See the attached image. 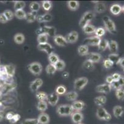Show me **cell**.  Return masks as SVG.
I'll list each match as a JSON object with an SVG mask.
<instances>
[{
	"label": "cell",
	"mask_w": 124,
	"mask_h": 124,
	"mask_svg": "<svg viewBox=\"0 0 124 124\" xmlns=\"http://www.w3.org/2000/svg\"><path fill=\"white\" fill-rule=\"evenodd\" d=\"M43 81L40 78H37L33 81H32L30 85V90L32 92H36L39 89L40 87L43 85Z\"/></svg>",
	"instance_id": "cell-10"
},
{
	"label": "cell",
	"mask_w": 124,
	"mask_h": 124,
	"mask_svg": "<svg viewBox=\"0 0 124 124\" xmlns=\"http://www.w3.org/2000/svg\"><path fill=\"white\" fill-rule=\"evenodd\" d=\"M59 99V95L56 94V93H53L48 95L47 101L49 105H51V106H54L57 104Z\"/></svg>",
	"instance_id": "cell-12"
},
{
	"label": "cell",
	"mask_w": 124,
	"mask_h": 124,
	"mask_svg": "<svg viewBox=\"0 0 124 124\" xmlns=\"http://www.w3.org/2000/svg\"><path fill=\"white\" fill-rule=\"evenodd\" d=\"M82 124V123H79V124Z\"/></svg>",
	"instance_id": "cell-63"
},
{
	"label": "cell",
	"mask_w": 124,
	"mask_h": 124,
	"mask_svg": "<svg viewBox=\"0 0 124 124\" xmlns=\"http://www.w3.org/2000/svg\"><path fill=\"white\" fill-rule=\"evenodd\" d=\"M42 29L43 33H46L48 35V36L54 37L56 36V30L54 27L51 26H43V27H41Z\"/></svg>",
	"instance_id": "cell-17"
},
{
	"label": "cell",
	"mask_w": 124,
	"mask_h": 124,
	"mask_svg": "<svg viewBox=\"0 0 124 124\" xmlns=\"http://www.w3.org/2000/svg\"><path fill=\"white\" fill-rule=\"evenodd\" d=\"M37 119L40 124H48L49 122V115L45 112L40 114Z\"/></svg>",
	"instance_id": "cell-19"
},
{
	"label": "cell",
	"mask_w": 124,
	"mask_h": 124,
	"mask_svg": "<svg viewBox=\"0 0 124 124\" xmlns=\"http://www.w3.org/2000/svg\"><path fill=\"white\" fill-rule=\"evenodd\" d=\"M74 112L72 105L69 104H62L57 108V113L60 116H68Z\"/></svg>",
	"instance_id": "cell-1"
},
{
	"label": "cell",
	"mask_w": 124,
	"mask_h": 124,
	"mask_svg": "<svg viewBox=\"0 0 124 124\" xmlns=\"http://www.w3.org/2000/svg\"><path fill=\"white\" fill-rule=\"evenodd\" d=\"M25 7V3L23 1H17L14 3V10L15 11L17 10H23Z\"/></svg>",
	"instance_id": "cell-40"
},
{
	"label": "cell",
	"mask_w": 124,
	"mask_h": 124,
	"mask_svg": "<svg viewBox=\"0 0 124 124\" xmlns=\"http://www.w3.org/2000/svg\"><path fill=\"white\" fill-rule=\"evenodd\" d=\"M55 93L59 95H64L67 93V89H66V86L64 85H59L57 86L56 89V92Z\"/></svg>",
	"instance_id": "cell-39"
},
{
	"label": "cell",
	"mask_w": 124,
	"mask_h": 124,
	"mask_svg": "<svg viewBox=\"0 0 124 124\" xmlns=\"http://www.w3.org/2000/svg\"><path fill=\"white\" fill-rule=\"evenodd\" d=\"M102 20H103L104 24V26H105L107 30L111 34H116L117 32V30H116V25H115V23L114 22L113 20L110 19L107 16L104 17Z\"/></svg>",
	"instance_id": "cell-3"
},
{
	"label": "cell",
	"mask_w": 124,
	"mask_h": 124,
	"mask_svg": "<svg viewBox=\"0 0 124 124\" xmlns=\"http://www.w3.org/2000/svg\"><path fill=\"white\" fill-rule=\"evenodd\" d=\"M69 9L72 11H75L79 8V3L77 1H69L67 2Z\"/></svg>",
	"instance_id": "cell-31"
},
{
	"label": "cell",
	"mask_w": 124,
	"mask_h": 124,
	"mask_svg": "<svg viewBox=\"0 0 124 124\" xmlns=\"http://www.w3.org/2000/svg\"><path fill=\"white\" fill-rule=\"evenodd\" d=\"M54 65L57 71H63L64 68H66V63L62 60H59Z\"/></svg>",
	"instance_id": "cell-42"
},
{
	"label": "cell",
	"mask_w": 124,
	"mask_h": 124,
	"mask_svg": "<svg viewBox=\"0 0 124 124\" xmlns=\"http://www.w3.org/2000/svg\"><path fill=\"white\" fill-rule=\"evenodd\" d=\"M78 53L80 56H86L88 53V46L86 45H81L78 48Z\"/></svg>",
	"instance_id": "cell-27"
},
{
	"label": "cell",
	"mask_w": 124,
	"mask_h": 124,
	"mask_svg": "<svg viewBox=\"0 0 124 124\" xmlns=\"http://www.w3.org/2000/svg\"><path fill=\"white\" fill-rule=\"evenodd\" d=\"M3 13H4V14L5 15L6 18H7L8 20H11L14 18V12H12V11H11V10H6V11H4V12H3Z\"/></svg>",
	"instance_id": "cell-47"
},
{
	"label": "cell",
	"mask_w": 124,
	"mask_h": 124,
	"mask_svg": "<svg viewBox=\"0 0 124 124\" xmlns=\"http://www.w3.org/2000/svg\"><path fill=\"white\" fill-rule=\"evenodd\" d=\"M59 60L60 59H59V56L55 53H52L51 54L48 55V60L51 64L55 65Z\"/></svg>",
	"instance_id": "cell-33"
},
{
	"label": "cell",
	"mask_w": 124,
	"mask_h": 124,
	"mask_svg": "<svg viewBox=\"0 0 124 124\" xmlns=\"http://www.w3.org/2000/svg\"><path fill=\"white\" fill-rule=\"evenodd\" d=\"M96 117L100 120L109 121L111 119V115L108 113L105 108L103 107H98L96 111Z\"/></svg>",
	"instance_id": "cell-4"
},
{
	"label": "cell",
	"mask_w": 124,
	"mask_h": 124,
	"mask_svg": "<svg viewBox=\"0 0 124 124\" xmlns=\"http://www.w3.org/2000/svg\"><path fill=\"white\" fill-rule=\"evenodd\" d=\"M36 20L38 21L39 23H42V22H44L43 20V15H38L37 17V19Z\"/></svg>",
	"instance_id": "cell-57"
},
{
	"label": "cell",
	"mask_w": 124,
	"mask_h": 124,
	"mask_svg": "<svg viewBox=\"0 0 124 124\" xmlns=\"http://www.w3.org/2000/svg\"><path fill=\"white\" fill-rule=\"evenodd\" d=\"M8 20L7 18H6L5 15L4 13H1L0 14V22L1 23H6Z\"/></svg>",
	"instance_id": "cell-52"
},
{
	"label": "cell",
	"mask_w": 124,
	"mask_h": 124,
	"mask_svg": "<svg viewBox=\"0 0 124 124\" xmlns=\"http://www.w3.org/2000/svg\"><path fill=\"white\" fill-rule=\"evenodd\" d=\"M71 119L74 123L75 124H79L83 119V115L80 112H73L71 115Z\"/></svg>",
	"instance_id": "cell-15"
},
{
	"label": "cell",
	"mask_w": 124,
	"mask_h": 124,
	"mask_svg": "<svg viewBox=\"0 0 124 124\" xmlns=\"http://www.w3.org/2000/svg\"><path fill=\"white\" fill-rule=\"evenodd\" d=\"M52 6H53V4H52L51 1H42V7L45 11H48L51 10L52 8Z\"/></svg>",
	"instance_id": "cell-45"
},
{
	"label": "cell",
	"mask_w": 124,
	"mask_h": 124,
	"mask_svg": "<svg viewBox=\"0 0 124 124\" xmlns=\"http://www.w3.org/2000/svg\"><path fill=\"white\" fill-rule=\"evenodd\" d=\"M120 58L119 57V55L117 53H110L108 57V59L112 61L114 64V63H116L117 65L119 64Z\"/></svg>",
	"instance_id": "cell-34"
},
{
	"label": "cell",
	"mask_w": 124,
	"mask_h": 124,
	"mask_svg": "<svg viewBox=\"0 0 124 124\" xmlns=\"http://www.w3.org/2000/svg\"><path fill=\"white\" fill-rule=\"evenodd\" d=\"M106 10V6L102 2H98L94 6V11L98 13H102Z\"/></svg>",
	"instance_id": "cell-21"
},
{
	"label": "cell",
	"mask_w": 124,
	"mask_h": 124,
	"mask_svg": "<svg viewBox=\"0 0 124 124\" xmlns=\"http://www.w3.org/2000/svg\"><path fill=\"white\" fill-rule=\"evenodd\" d=\"M43 20L44 22H48L51 21L53 19V16L49 13H45V14L43 15Z\"/></svg>",
	"instance_id": "cell-50"
},
{
	"label": "cell",
	"mask_w": 124,
	"mask_h": 124,
	"mask_svg": "<svg viewBox=\"0 0 124 124\" xmlns=\"http://www.w3.org/2000/svg\"><path fill=\"white\" fill-rule=\"evenodd\" d=\"M108 48L111 53H117L119 49V45L116 41L111 40L109 41L108 43Z\"/></svg>",
	"instance_id": "cell-18"
},
{
	"label": "cell",
	"mask_w": 124,
	"mask_h": 124,
	"mask_svg": "<svg viewBox=\"0 0 124 124\" xmlns=\"http://www.w3.org/2000/svg\"><path fill=\"white\" fill-rule=\"evenodd\" d=\"M101 40V38L100 37H97V36H94L91 37H88V38H85L83 41L84 42V45H91V46H98L100 44V42Z\"/></svg>",
	"instance_id": "cell-7"
},
{
	"label": "cell",
	"mask_w": 124,
	"mask_h": 124,
	"mask_svg": "<svg viewBox=\"0 0 124 124\" xmlns=\"http://www.w3.org/2000/svg\"><path fill=\"white\" fill-rule=\"evenodd\" d=\"M40 3H38V2H31V3L29 5V8H30V10H31V12H38L40 9Z\"/></svg>",
	"instance_id": "cell-36"
},
{
	"label": "cell",
	"mask_w": 124,
	"mask_h": 124,
	"mask_svg": "<svg viewBox=\"0 0 124 124\" xmlns=\"http://www.w3.org/2000/svg\"><path fill=\"white\" fill-rule=\"evenodd\" d=\"M96 29V28L93 25L88 24H87L86 26H85L82 29H83V31L84 32V33H85V34H91L94 33Z\"/></svg>",
	"instance_id": "cell-29"
},
{
	"label": "cell",
	"mask_w": 124,
	"mask_h": 124,
	"mask_svg": "<svg viewBox=\"0 0 124 124\" xmlns=\"http://www.w3.org/2000/svg\"><path fill=\"white\" fill-rule=\"evenodd\" d=\"M37 16H38V14H37V12H28V13H26L25 19L29 23H31V22H34L35 20L37 19Z\"/></svg>",
	"instance_id": "cell-23"
},
{
	"label": "cell",
	"mask_w": 124,
	"mask_h": 124,
	"mask_svg": "<svg viewBox=\"0 0 124 124\" xmlns=\"http://www.w3.org/2000/svg\"><path fill=\"white\" fill-rule=\"evenodd\" d=\"M72 107L74 111H76L77 112H80L84 109L85 106V104L84 102L82 101H75L72 104Z\"/></svg>",
	"instance_id": "cell-16"
},
{
	"label": "cell",
	"mask_w": 124,
	"mask_h": 124,
	"mask_svg": "<svg viewBox=\"0 0 124 124\" xmlns=\"http://www.w3.org/2000/svg\"><path fill=\"white\" fill-rule=\"evenodd\" d=\"M124 113V109L120 105H116L113 109L114 115L116 118H119L121 117Z\"/></svg>",
	"instance_id": "cell-22"
},
{
	"label": "cell",
	"mask_w": 124,
	"mask_h": 124,
	"mask_svg": "<svg viewBox=\"0 0 124 124\" xmlns=\"http://www.w3.org/2000/svg\"><path fill=\"white\" fill-rule=\"evenodd\" d=\"M29 70L34 75H39L41 73L43 67L40 63L38 62H33L28 66Z\"/></svg>",
	"instance_id": "cell-5"
},
{
	"label": "cell",
	"mask_w": 124,
	"mask_h": 124,
	"mask_svg": "<svg viewBox=\"0 0 124 124\" xmlns=\"http://www.w3.org/2000/svg\"><path fill=\"white\" fill-rule=\"evenodd\" d=\"M48 37H49V36L46 33H41V34L38 35L37 41H38V44H45V43L48 42Z\"/></svg>",
	"instance_id": "cell-26"
},
{
	"label": "cell",
	"mask_w": 124,
	"mask_h": 124,
	"mask_svg": "<svg viewBox=\"0 0 124 124\" xmlns=\"http://www.w3.org/2000/svg\"><path fill=\"white\" fill-rule=\"evenodd\" d=\"M88 79L85 77L77 78L74 81V88L77 90H82L86 86V85L88 84Z\"/></svg>",
	"instance_id": "cell-6"
},
{
	"label": "cell",
	"mask_w": 124,
	"mask_h": 124,
	"mask_svg": "<svg viewBox=\"0 0 124 124\" xmlns=\"http://www.w3.org/2000/svg\"><path fill=\"white\" fill-rule=\"evenodd\" d=\"M57 71L56 70V68L55 67L54 65L51 64L49 63V65H48L46 68V71L47 74L49 75H53L56 73V71Z\"/></svg>",
	"instance_id": "cell-41"
},
{
	"label": "cell",
	"mask_w": 124,
	"mask_h": 124,
	"mask_svg": "<svg viewBox=\"0 0 124 124\" xmlns=\"http://www.w3.org/2000/svg\"><path fill=\"white\" fill-rule=\"evenodd\" d=\"M119 65H120V67H122L123 69L124 68V58H120L119 60Z\"/></svg>",
	"instance_id": "cell-59"
},
{
	"label": "cell",
	"mask_w": 124,
	"mask_h": 124,
	"mask_svg": "<svg viewBox=\"0 0 124 124\" xmlns=\"http://www.w3.org/2000/svg\"><path fill=\"white\" fill-rule=\"evenodd\" d=\"M94 13L92 11H87L84 14L80 20L79 22V26L83 29V27L87 24H90V22L91 20H93L94 19Z\"/></svg>",
	"instance_id": "cell-2"
},
{
	"label": "cell",
	"mask_w": 124,
	"mask_h": 124,
	"mask_svg": "<svg viewBox=\"0 0 124 124\" xmlns=\"http://www.w3.org/2000/svg\"><path fill=\"white\" fill-rule=\"evenodd\" d=\"M86 60H90V61H91L92 63H98L101 61V58H102V56L101 55V54L98 53H94V52H92V53H88L86 55Z\"/></svg>",
	"instance_id": "cell-9"
},
{
	"label": "cell",
	"mask_w": 124,
	"mask_h": 124,
	"mask_svg": "<svg viewBox=\"0 0 124 124\" xmlns=\"http://www.w3.org/2000/svg\"><path fill=\"white\" fill-rule=\"evenodd\" d=\"M111 76H112V78H113L114 81H118L120 77H121V75L120 74L117 73H115L112 74Z\"/></svg>",
	"instance_id": "cell-53"
},
{
	"label": "cell",
	"mask_w": 124,
	"mask_h": 124,
	"mask_svg": "<svg viewBox=\"0 0 124 124\" xmlns=\"http://www.w3.org/2000/svg\"><path fill=\"white\" fill-rule=\"evenodd\" d=\"M110 11L111 13L114 15H118L122 11V6L118 4H114L111 6L110 8Z\"/></svg>",
	"instance_id": "cell-25"
},
{
	"label": "cell",
	"mask_w": 124,
	"mask_h": 124,
	"mask_svg": "<svg viewBox=\"0 0 124 124\" xmlns=\"http://www.w3.org/2000/svg\"><path fill=\"white\" fill-rule=\"evenodd\" d=\"M19 118H20V116H19V115H18V114L14 115V117H13V118H12V119L11 120H14V121H15V122H16L19 120Z\"/></svg>",
	"instance_id": "cell-60"
},
{
	"label": "cell",
	"mask_w": 124,
	"mask_h": 124,
	"mask_svg": "<svg viewBox=\"0 0 124 124\" xmlns=\"http://www.w3.org/2000/svg\"><path fill=\"white\" fill-rule=\"evenodd\" d=\"M14 40L17 44H22L25 41V36L21 33H18L14 36Z\"/></svg>",
	"instance_id": "cell-30"
},
{
	"label": "cell",
	"mask_w": 124,
	"mask_h": 124,
	"mask_svg": "<svg viewBox=\"0 0 124 124\" xmlns=\"http://www.w3.org/2000/svg\"><path fill=\"white\" fill-rule=\"evenodd\" d=\"M109 41L106 39H101L100 44L98 45V49L100 51H104L107 48H108Z\"/></svg>",
	"instance_id": "cell-38"
},
{
	"label": "cell",
	"mask_w": 124,
	"mask_h": 124,
	"mask_svg": "<svg viewBox=\"0 0 124 124\" xmlns=\"http://www.w3.org/2000/svg\"><path fill=\"white\" fill-rule=\"evenodd\" d=\"M106 81L107 84H108V85H111V84L114 82V79L113 78H112V76H111V75H109V76H107V78H106Z\"/></svg>",
	"instance_id": "cell-54"
},
{
	"label": "cell",
	"mask_w": 124,
	"mask_h": 124,
	"mask_svg": "<svg viewBox=\"0 0 124 124\" xmlns=\"http://www.w3.org/2000/svg\"></svg>",
	"instance_id": "cell-64"
},
{
	"label": "cell",
	"mask_w": 124,
	"mask_h": 124,
	"mask_svg": "<svg viewBox=\"0 0 124 124\" xmlns=\"http://www.w3.org/2000/svg\"><path fill=\"white\" fill-rule=\"evenodd\" d=\"M83 67L85 69H86L88 71H92L94 69V63H92L91 61H90L88 60H86L83 62Z\"/></svg>",
	"instance_id": "cell-35"
},
{
	"label": "cell",
	"mask_w": 124,
	"mask_h": 124,
	"mask_svg": "<svg viewBox=\"0 0 124 124\" xmlns=\"http://www.w3.org/2000/svg\"><path fill=\"white\" fill-rule=\"evenodd\" d=\"M114 65V63L112 61L109 60V59H106L103 62V66L106 69H109V68H112V66Z\"/></svg>",
	"instance_id": "cell-49"
},
{
	"label": "cell",
	"mask_w": 124,
	"mask_h": 124,
	"mask_svg": "<svg viewBox=\"0 0 124 124\" xmlns=\"http://www.w3.org/2000/svg\"><path fill=\"white\" fill-rule=\"evenodd\" d=\"M107 101V99L105 96L101 95V96H98L94 99V102L98 106L102 107L104 104H106Z\"/></svg>",
	"instance_id": "cell-24"
},
{
	"label": "cell",
	"mask_w": 124,
	"mask_h": 124,
	"mask_svg": "<svg viewBox=\"0 0 124 124\" xmlns=\"http://www.w3.org/2000/svg\"><path fill=\"white\" fill-rule=\"evenodd\" d=\"M3 119V116L2 115H0V121Z\"/></svg>",
	"instance_id": "cell-61"
},
{
	"label": "cell",
	"mask_w": 124,
	"mask_h": 124,
	"mask_svg": "<svg viewBox=\"0 0 124 124\" xmlns=\"http://www.w3.org/2000/svg\"><path fill=\"white\" fill-rule=\"evenodd\" d=\"M66 40L70 44H74L77 41L78 38V34L77 31H72L67 35L66 37Z\"/></svg>",
	"instance_id": "cell-14"
},
{
	"label": "cell",
	"mask_w": 124,
	"mask_h": 124,
	"mask_svg": "<svg viewBox=\"0 0 124 124\" xmlns=\"http://www.w3.org/2000/svg\"><path fill=\"white\" fill-rule=\"evenodd\" d=\"M6 72L9 77H13L15 75L16 68L13 65H6L4 66Z\"/></svg>",
	"instance_id": "cell-20"
},
{
	"label": "cell",
	"mask_w": 124,
	"mask_h": 124,
	"mask_svg": "<svg viewBox=\"0 0 124 124\" xmlns=\"http://www.w3.org/2000/svg\"><path fill=\"white\" fill-rule=\"evenodd\" d=\"M105 33H106L105 29H104V28H102V27H99V28H97V29H96L95 32H94V34H95L96 36L100 37V38H101V37H102V36L105 34Z\"/></svg>",
	"instance_id": "cell-46"
},
{
	"label": "cell",
	"mask_w": 124,
	"mask_h": 124,
	"mask_svg": "<svg viewBox=\"0 0 124 124\" xmlns=\"http://www.w3.org/2000/svg\"><path fill=\"white\" fill-rule=\"evenodd\" d=\"M37 47H38V49L39 50L45 52L48 55L51 54L52 53H54L53 47H52V45L51 44H49L48 42L45 43V44H38Z\"/></svg>",
	"instance_id": "cell-8"
},
{
	"label": "cell",
	"mask_w": 124,
	"mask_h": 124,
	"mask_svg": "<svg viewBox=\"0 0 124 124\" xmlns=\"http://www.w3.org/2000/svg\"><path fill=\"white\" fill-rule=\"evenodd\" d=\"M111 89H112L111 86L107 83L98 85L96 87V91L98 93H104V94H108L109 93H110Z\"/></svg>",
	"instance_id": "cell-11"
},
{
	"label": "cell",
	"mask_w": 124,
	"mask_h": 124,
	"mask_svg": "<svg viewBox=\"0 0 124 124\" xmlns=\"http://www.w3.org/2000/svg\"><path fill=\"white\" fill-rule=\"evenodd\" d=\"M122 11L124 12V6L123 7H122Z\"/></svg>",
	"instance_id": "cell-62"
},
{
	"label": "cell",
	"mask_w": 124,
	"mask_h": 124,
	"mask_svg": "<svg viewBox=\"0 0 124 124\" xmlns=\"http://www.w3.org/2000/svg\"><path fill=\"white\" fill-rule=\"evenodd\" d=\"M110 86H111V87H112V88L116 90H117V89H119L122 88L120 86V85H119L118 81H114L113 83L110 85Z\"/></svg>",
	"instance_id": "cell-51"
},
{
	"label": "cell",
	"mask_w": 124,
	"mask_h": 124,
	"mask_svg": "<svg viewBox=\"0 0 124 124\" xmlns=\"http://www.w3.org/2000/svg\"><path fill=\"white\" fill-rule=\"evenodd\" d=\"M118 83H119V85L121 87H124V76H121V77L120 78V79L118 81Z\"/></svg>",
	"instance_id": "cell-55"
},
{
	"label": "cell",
	"mask_w": 124,
	"mask_h": 124,
	"mask_svg": "<svg viewBox=\"0 0 124 124\" xmlns=\"http://www.w3.org/2000/svg\"><path fill=\"white\" fill-rule=\"evenodd\" d=\"M62 76L64 79H68V78L69 77V73L67 71H64L62 73Z\"/></svg>",
	"instance_id": "cell-58"
},
{
	"label": "cell",
	"mask_w": 124,
	"mask_h": 124,
	"mask_svg": "<svg viewBox=\"0 0 124 124\" xmlns=\"http://www.w3.org/2000/svg\"><path fill=\"white\" fill-rule=\"evenodd\" d=\"M35 95L39 101H46L48 99V94L42 91L37 92Z\"/></svg>",
	"instance_id": "cell-37"
},
{
	"label": "cell",
	"mask_w": 124,
	"mask_h": 124,
	"mask_svg": "<svg viewBox=\"0 0 124 124\" xmlns=\"http://www.w3.org/2000/svg\"><path fill=\"white\" fill-rule=\"evenodd\" d=\"M116 95L117 98L120 101L124 100V89L122 87L116 90Z\"/></svg>",
	"instance_id": "cell-43"
},
{
	"label": "cell",
	"mask_w": 124,
	"mask_h": 124,
	"mask_svg": "<svg viewBox=\"0 0 124 124\" xmlns=\"http://www.w3.org/2000/svg\"><path fill=\"white\" fill-rule=\"evenodd\" d=\"M54 41L55 44L56 45L61 47L67 46V44H68L66 37H64V36H61V35H56L54 37Z\"/></svg>",
	"instance_id": "cell-13"
},
{
	"label": "cell",
	"mask_w": 124,
	"mask_h": 124,
	"mask_svg": "<svg viewBox=\"0 0 124 124\" xmlns=\"http://www.w3.org/2000/svg\"><path fill=\"white\" fill-rule=\"evenodd\" d=\"M65 97L67 101H75L78 97V93L75 91L68 92L65 94Z\"/></svg>",
	"instance_id": "cell-28"
},
{
	"label": "cell",
	"mask_w": 124,
	"mask_h": 124,
	"mask_svg": "<svg viewBox=\"0 0 124 124\" xmlns=\"http://www.w3.org/2000/svg\"><path fill=\"white\" fill-rule=\"evenodd\" d=\"M37 109L40 112H45L48 109V103L46 101H38L37 104Z\"/></svg>",
	"instance_id": "cell-32"
},
{
	"label": "cell",
	"mask_w": 124,
	"mask_h": 124,
	"mask_svg": "<svg viewBox=\"0 0 124 124\" xmlns=\"http://www.w3.org/2000/svg\"><path fill=\"white\" fill-rule=\"evenodd\" d=\"M14 114H12V112H9V113H8L7 114H6V118L7 119H8V120H11L12 119V118H13V117H14Z\"/></svg>",
	"instance_id": "cell-56"
},
{
	"label": "cell",
	"mask_w": 124,
	"mask_h": 124,
	"mask_svg": "<svg viewBox=\"0 0 124 124\" xmlns=\"http://www.w3.org/2000/svg\"><path fill=\"white\" fill-rule=\"evenodd\" d=\"M21 124H39L37 119H27L23 120Z\"/></svg>",
	"instance_id": "cell-48"
},
{
	"label": "cell",
	"mask_w": 124,
	"mask_h": 124,
	"mask_svg": "<svg viewBox=\"0 0 124 124\" xmlns=\"http://www.w3.org/2000/svg\"><path fill=\"white\" fill-rule=\"evenodd\" d=\"M14 15L17 19H23L25 18L26 12L23 10H17V11H15Z\"/></svg>",
	"instance_id": "cell-44"
}]
</instances>
